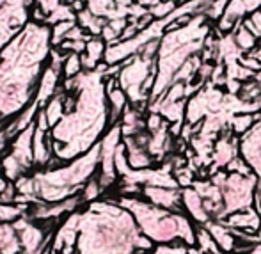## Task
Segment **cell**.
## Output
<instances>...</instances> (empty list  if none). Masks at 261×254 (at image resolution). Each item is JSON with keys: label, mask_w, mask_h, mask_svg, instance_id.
I'll return each mask as SVG.
<instances>
[{"label": "cell", "mask_w": 261, "mask_h": 254, "mask_svg": "<svg viewBox=\"0 0 261 254\" xmlns=\"http://www.w3.org/2000/svg\"><path fill=\"white\" fill-rule=\"evenodd\" d=\"M224 226L231 230L247 231V233H259L261 231V215L254 208L240 210V212L229 213L224 220H219Z\"/></svg>", "instance_id": "4"}, {"label": "cell", "mask_w": 261, "mask_h": 254, "mask_svg": "<svg viewBox=\"0 0 261 254\" xmlns=\"http://www.w3.org/2000/svg\"><path fill=\"white\" fill-rule=\"evenodd\" d=\"M196 245L201 249L203 254H224L220 251V247L217 245V242L213 240V237L210 235V231L204 226L196 227Z\"/></svg>", "instance_id": "7"}, {"label": "cell", "mask_w": 261, "mask_h": 254, "mask_svg": "<svg viewBox=\"0 0 261 254\" xmlns=\"http://www.w3.org/2000/svg\"><path fill=\"white\" fill-rule=\"evenodd\" d=\"M153 254H189L185 244L181 242H174V244H164V245H156L153 249Z\"/></svg>", "instance_id": "13"}, {"label": "cell", "mask_w": 261, "mask_h": 254, "mask_svg": "<svg viewBox=\"0 0 261 254\" xmlns=\"http://www.w3.org/2000/svg\"><path fill=\"white\" fill-rule=\"evenodd\" d=\"M73 27H75V23H73V21H62V23L55 25V27H54V43H59L62 38L66 39L68 32L71 31Z\"/></svg>", "instance_id": "16"}, {"label": "cell", "mask_w": 261, "mask_h": 254, "mask_svg": "<svg viewBox=\"0 0 261 254\" xmlns=\"http://www.w3.org/2000/svg\"><path fill=\"white\" fill-rule=\"evenodd\" d=\"M227 172H237V174H244V176H249V174H254L251 169V165L247 164V162L244 160V158L237 157L234 160H231L229 164H227L226 167Z\"/></svg>", "instance_id": "14"}, {"label": "cell", "mask_w": 261, "mask_h": 254, "mask_svg": "<svg viewBox=\"0 0 261 254\" xmlns=\"http://www.w3.org/2000/svg\"><path fill=\"white\" fill-rule=\"evenodd\" d=\"M258 185V176L256 174H237L229 172L226 185L222 187L224 206H226L227 215L240 210L252 208V197H254V189Z\"/></svg>", "instance_id": "1"}, {"label": "cell", "mask_w": 261, "mask_h": 254, "mask_svg": "<svg viewBox=\"0 0 261 254\" xmlns=\"http://www.w3.org/2000/svg\"><path fill=\"white\" fill-rule=\"evenodd\" d=\"M21 212H23V210H21L20 206L0 203V220H6V222H9V220H18L21 217Z\"/></svg>", "instance_id": "15"}, {"label": "cell", "mask_w": 261, "mask_h": 254, "mask_svg": "<svg viewBox=\"0 0 261 254\" xmlns=\"http://www.w3.org/2000/svg\"><path fill=\"white\" fill-rule=\"evenodd\" d=\"M142 196L148 203L167 210L172 213H183L181 205V190L179 189H164V187H142Z\"/></svg>", "instance_id": "2"}, {"label": "cell", "mask_w": 261, "mask_h": 254, "mask_svg": "<svg viewBox=\"0 0 261 254\" xmlns=\"http://www.w3.org/2000/svg\"><path fill=\"white\" fill-rule=\"evenodd\" d=\"M57 71L59 69L57 68H48L46 69V73L43 75V79H41V84H39V94H38V101L39 105H41L43 101H46L50 96L54 94V91H55V84H57Z\"/></svg>", "instance_id": "8"}, {"label": "cell", "mask_w": 261, "mask_h": 254, "mask_svg": "<svg viewBox=\"0 0 261 254\" xmlns=\"http://www.w3.org/2000/svg\"><path fill=\"white\" fill-rule=\"evenodd\" d=\"M258 121V114H237V116L231 117L229 124L233 134L237 135H245L252 130V126Z\"/></svg>", "instance_id": "9"}, {"label": "cell", "mask_w": 261, "mask_h": 254, "mask_svg": "<svg viewBox=\"0 0 261 254\" xmlns=\"http://www.w3.org/2000/svg\"><path fill=\"white\" fill-rule=\"evenodd\" d=\"M80 68H82V61H80L79 54H71L69 57H66L64 61V73L68 79H73V77L79 75Z\"/></svg>", "instance_id": "12"}, {"label": "cell", "mask_w": 261, "mask_h": 254, "mask_svg": "<svg viewBox=\"0 0 261 254\" xmlns=\"http://www.w3.org/2000/svg\"><path fill=\"white\" fill-rule=\"evenodd\" d=\"M233 36H234V43H237V46L240 48V52H252L256 46V43H258V38H256L251 31H247L244 25H238L237 32H234Z\"/></svg>", "instance_id": "10"}, {"label": "cell", "mask_w": 261, "mask_h": 254, "mask_svg": "<svg viewBox=\"0 0 261 254\" xmlns=\"http://www.w3.org/2000/svg\"><path fill=\"white\" fill-rule=\"evenodd\" d=\"M7 141H9V137H7L6 132H0V153L6 151V148H7Z\"/></svg>", "instance_id": "17"}, {"label": "cell", "mask_w": 261, "mask_h": 254, "mask_svg": "<svg viewBox=\"0 0 261 254\" xmlns=\"http://www.w3.org/2000/svg\"><path fill=\"white\" fill-rule=\"evenodd\" d=\"M245 254H261V244L259 245H256L252 251H249V252H245Z\"/></svg>", "instance_id": "18"}, {"label": "cell", "mask_w": 261, "mask_h": 254, "mask_svg": "<svg viewBox=\"0 0 261 254\" xmlns=\"http://www.w3.org/2000/svg\"><path fill=\"white\" fill-rule=\"evenodd\" d=\"M86 52L87 54L80 55V61H82V68L86 69H94L98 68V61L103 57L105 54V45L101 39H89L86 46Z\"/></svg>", "instance_id": "6"}, {"label": "cell", "mask_w": 261, "mask_h": 254, "mask_svg": "<svg viewBox=\"0 0 261 254\" xmlns=\"http://www.w3.org/2000/svg\"><path fill=\"white\" fill-rule=\"evenodd\" d=\"M204 227L210 231V235L213 237V240L217 242V245L220 247V251L224 254H233L234 247H237V237H234L233 230L227 226H224L219 220H210L204 224Z\"/></svg>", "instance_id": "5"}, {"label": "cell", "mask_w": 261, "mask_h": 254, "mask_svg": "<svg viewBox=\"0 0 261 254\" xmlns=\"http://www.w3.org/2000/svg\"><path fill=\"white\" fill-rule=\"evenodd\" d=\"M62 110H64V98L59 94V96H55L54 100L48 103V107H46V110H45L46 119H48L50 126H54V124L57 123L59 119H61V117H62Z\"/></svg>", "instance_id": "11"}, {"label": "cell", "mask_w": 261, "mask_h": 254, "mask_svg": "<svg viewBox=\"0 0 261 254\" xmlns=\"http://www.w3.org/2000/svg\"><path fill=\"white\" fill-rule=\"evenodd\" d=\"M181 205L183 212L187 215H190V220L196 226H204V224L212 220V217L206 212V206H204V199L197 194V190L194 187L181 190Z\"/></svg>", "instance_id": "3"}]
</instances>
